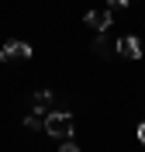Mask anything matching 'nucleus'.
I'll return each instance as SVG.
<instances>
[{"mask_svg": "<svg viewBox=\"0 0 145 152\" xmlns=\"http://www.w3.org/2000/svg\"><path fill=\"white\" fill-rule=\"evenodd\" d=\"M87 28H93L97 35H104L107 28H111V21H114V14H111V10H87Z\"/></svg>", "mask_w": 145, "mask_h": 152, "instance_id": "obj_3", "label": "nucleus"}, {"mask_svg": "<svg viewBox=\"0 0 145 152\" xmlns=\"http://www.w3.org/2000/svg\"><path fill=\"white\" fill-rule=\"evenodd\" d=\"M93 52H107V38H104V35H100V38L93 42Z\"/></svg>", "mask_w": 145, "mask_h": 152, "instance_id": "obj_8", "label": "nucleus"}, {"mask_svg": "<svg viewBox=\"0 0 145 152\" xmlns=\"http://www.w3.org/2000/svg\"><path fill=\"white\" fill-rule=\"evenodd\" d=\"M24 128H28V132H42V128H45V114H42V111H31L28 118H24Z\"/></svg>", "mask_w": 145, "mask_h": 152, "instance_id": "obj_5", "label": "nucleus"}, {"mask_svg": "<svg viewBox=\"0 0 145 152\" xmlns=\"http://www.w3.org/2000/svg\"><path fill=\"white\" fill-rule=\"evenodd\" d=\"M117 56H125V59H142V42H138L135 35H121V38H117Z\"/></svg>", "mask_w": 145, "mask_h": 152, "instance_id": "obj_4", "label": "nucleus"}, {"mask_svg": "<svg viewBox=\"0 0 145 152\" xmlns=\"http://www.w3.org/2000/svg\"><path fill=\"white\" fill-rule=\"evenodd\" d=\"M111 7H114V10H121V7H128V0H111Z\"/></svg>", "mask_w": 145, "mask_h": 152, "instance_id": "obj_9", "label": "nucleus"}, {"mask_svg": "<svg viewBox=\"0 0 145 152\" xmlns=\"http://www.w3.org/2000/svg\"><path fill=\"white\" fill-rule=\"evenodd\" d=\"M52 104V90H35V111H45Z\"/></svg>", "mask_w": 145, "mask_h": 152, "instance_id": "obj_6", "label": "nucleus"}, {"mask_svg": "<svg viewBox=\"0 0 145 152\" xmlns=\"http://www.w3.org/2000/svg\"><path fill=\"white\" fill-rule=\"evenodd\" d=\"M0 59H4V62H28L31 59V45L10 38V42H4V48H0Z\"/></svg>", "mask_w": 145, "mask_h": 152, "instance_id": "obj_2", "label": "nucleus"}, {"mask_svg": "<svg viewBox=\"0 0 145 152\" xmlns=\"http://www.w3.org/2000/svg\"><path fill=\"white\" fill-rule=\"evenodd\" d=\"M138 142H142V145H145V121H142V124H138Z\"/></svg>", "mask_w": 145, "mask_h": 152, "instance_id": "obj_10", "label": "nucleus"}, {"mask_svg": "<svg viewBox=\"0 0 145 152\" xmlns=\"http://www.w3.org/2000/svg\"><path fill=\"white\" fill-rule=\"evenodd\" d=\"M45 132L52 135V138H73V114L69 111L45 114Z\"/></svg>", "mask_w": 145, "mask_h": 152, "instance_id": "obj_1", "label": "nucleus"}, {"mask_svg": "<svg viewBox=\"0 0 145 152\" xmlns=\"http://www.w3.org/2000/svg\"><path fill=\"white\" fill-rule=\"evenodd\" d=\"M59 152H79V145H73V138H62V145H59Z\"/></svg>", "mask_w": 145, "mask_h": 152, "instance_id": "obj_7", "label": "nucleus"}]
</instances>
